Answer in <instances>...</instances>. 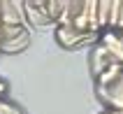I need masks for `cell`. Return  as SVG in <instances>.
Segmentation results:
<instances>
[{"mask_svg": "<svg viewBox=\"0 0 123 114\" xmlns=\"http://www.w3.org/2000/svg\"><path fill=\"white\" fill-rule=\"evenodd\" d=\"M98 95L109 109L123 112V65H109L100 74H95Z\"/></svg>", "mask_w": 123, "mask_h": 114, "instance_id": "6da1fadb", "label": "cell"}, {"mask_svg": "<svg viewBox=\"0 0 123 114\" xmlns=\"http://www.w3.org/2000/svg\"><path fill=\"white\" fill-rule=\"evenodd\" d=\"M23 14L30 28H44L54 26V21L47 14V2H23Z\"/></svg>", "mask_w": 123, "mask_h": 114, "instance_id": "7a4b0ae2", "label": "cell"}, {"mask_svg": "<svg viewBox=\"0 0 123 114\" xmlns=\"http://www.w3.org/2000/svg\"><path fill=\"white\" fill-rule=\"evenodd\" d=\"M56 40L61 42L65 49H72V47H81V44H91V40L86 35L77 33L72 26H61L56 28Z\"/></svg>", "mask_w": 123, "mask_h": 114, "instance_id": "3957f363", "label": "cell"}, {"mask_svg": "<svg viewBox=\"0 0 123 114\" xmlns=\"http://www.w3.org/2000/svg\"><path fill=\"white\" fill-rule=\"evenodd\" d=\"M0 114H21V112L14 107V105H9V102H5V100H0Z\"/></svg>", "mask_w": 123, "mask_h": 114, "instance_id": "277c9868", "label": "cell"}, {"mask_svg": "<svg viewBox=\"0 0 123 114\" xmlns=\"http://www.w3.org/2000/svg\"><path fill=\"white\" fill-rule=\"evenodd\" d=\"M5 88H7V86H5V81H0V93H5Z\"/></svg>", "mask_w": 123, "mask_h": 114, "instance_id": "5b68a950", "label": "cell"}, {"mask_svg": "<svg viewBox=\"0 0 123 114\" xmlns=\"http://www.w3.org/2000/svg\"><path fill=\"white\" fill-rule=\"evenodd\" d=\"M105 114H123V112H116V109H109V112H105Z\"/></svg>", "mask_w": 123, "mask_h": 114, "instance_id": "8992f818", "label": "cell"}]
</instances>
